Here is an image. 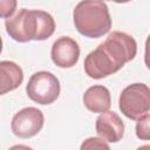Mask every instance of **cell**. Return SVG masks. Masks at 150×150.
Returning a JSON list of instances; mask_svg holds the SVG:
<instances>
[{
    "label": "cell",
    "instance_id": "cell-1",
    "mask_svg": "<svg viewBox=\"0 0 150 150\" xmlns=\"http://www.w3.org/2000/svg\"><path fill=\"white\" fill-rule=\"evenodd\" d=\"M136 53L137 43L135 39L124 32L115 30L86 56L84 71L95 80L107 77L118 71L127 62L134 60Z\"/></svg>",
    "mask_w": 150,
    "mask_h": 150
},
{
    "label": "cell",
    "instance_id": "cell-2",
    "mask_svg": "<svg viewBox=\"0 0 150 150\" xmlns=\"http://www.w3.org/2000/svg\"><path fill=\"white\" fill-rule=\"evenodd\" d=\"M5 27L7 34L18 42L43 41L54 34L55 21L45 11L22 8L6 19Z\"/></svg>",
    "mask_w": 150,
    "mask_h": 150
},
{
    "label": "cell",
    "instance_id": "cell-3",
    "mask_svg": "<svg viewBox=\"0 0 150 150\" xmlns=\"http://www.w3.org/2000/svg\"><path fill=\"white\" fill-rule=\"evenodd\" d=\"M76 30L90 39L105 35L111 28L109 8L103 1H80L73 12Z\"/></svg>",
    "mask_w": 150,
    "mask_h": 150
},
{
    "label": "cell",
    "instance_id": "cell-4",
    "mask_svg": "<svg viewBox=\"0 0 150 150\" xmlns=\"http://www.w3.org/2000/svg\"><path fill=\"white\" fill-rule=\"evenodd\" d=\"M118 108L124 116L137 121L149 114L150 110V90L144 83H132L125 87L118 100Z\"/></svg>",
    "mask_w": 150,
    "mask_h": 150
},
{
    "label": "cell",
    "instance_id": "cell-5",
    "mask_svg": "<svg viewBox=\"0 0 150 150\" xmlns=\"http://www.w3.org/2000/svg\"><path fill=\"white\" fill-rule=\"evenodd\" d=\"M61 86L59 79L50 71H36L34 73L26 86V93L28 97L39 104H52L60 95Z\"/></svg>",
    "mask_w": 150,
    "mask_h": 150
},
{
    "label": "cell",
    "instance_id": "cell-6",
    "mask_svg": "<svg viewBox=\"0 0 150 150\" xmlns=\"http://www.w3.org/2000/svg\"><path fill=\"white\" fill-rule=\"evenodd\" d=\"M43 123V112L35 107H27L13 116L11 128L15 136L20 138H30L40 132Z\"/></svg>",
    "mask_w": 150,
    "mask_h": 150
},
{
    "label": "cell",
    "instance_id": "cell-7",
    "mask_svg": "<svg viewBox=\"0 0 150 150\" xmlns=\"http://www.w3.org/2000/svg\"><path fill=\"white\" fill-rule=\"evenodd\" d=\"M52 61L60 68H71L74 67L80 57L79 43L69 38L61 36L54 41L50 50Z\"/></svg>",
    "mask_w": 150,
    "mask_h": 150
},
{
    "label": "cell",
    "instance_id": "cell-8",
    "mask_svg": "<svg viewBox=\"0 0 150 150\" xmlns=\"http://www.w3.org/2000/svg\"><path fill=\"white\" fill-rule=\"evenodd\" d=\"M95 128L100 138L110 143H117L124 136V123L115 111L102 112L96 118Z\"/></svg>",
    "mask_w": 150,
    "mask_h": 150
},
{
    "label": "cell",
    "instance_id": "cell-9",
    "mask_svg": "<svg viewBox=\"0 0 150 150\" xmlns=\"http://www.w3.org/2000/svg\"><path fill=\"white\" fill-rule=\"evenodd\" d=\"M83 103L84 107L91 112H105L111 105L110 91L102 84L91 86L83 94Z\"/></svg>",
    "mask_w": 150,
    "mask_h": 150
},
{
    "label": "cell",
    "instance_id": "cell-10",
    "mask_svg": "<svg viewBox=\"0 0 150 150\" xmlns=\"http://www.w3.org/2000/svg\"><path fill=\"white\" fill-rule=\"evenodd\" d=\"M23 81L21 67L13 61H0V95L20 87Z\"/></svg>",
    "mask_w": 150,
    "mask_h": 150
},
{
    "label": "cell",
    "instance_id": "cell-11",
    "mask_svg": "<svg viewBox=\"0 0 150 150\" xmlns=\"http://www.w3.org/2000/svg\"><path fill=\"white\" fill-rule=\"evenodd\" d=\"M136 135L139 139L148 141L150 138V115L146 114L137 120Z\"/></svg>",
    "mask_w": 150,
    "mask_h": 150
},
{
    "label": "cell",
    "instance_id": "cell-12",
    "mask_svg": "<svg viewBox=\"0 0 150 150\" xmlns=\"http://www.w3.org/2000/svg\"><path fill=\"white\" fill-rule=\"evenodd\" d=\"M80 150H110L108 143L100 137H88L80 146Z\"/></svg>",
    "mask_w": 150,
    "mask_h": 150
},
{
    "label": "cell",
    "instance_id": "cell-13",
    "mask_svg": "<svg viewBox=\"0 0 150 150\" xmlns=\"http://www.w3.org/2000/svg\"><path fill=\"white\" fill-rule=\"evenodd\" d=\"M16 5L18 2L15 0H0V18H11L16 9Z\"/></svg>",
    "mask_w": 150,
    "mask_h": 150
},
{
    "label": "cell",
    "instance_id": "cell-14",
    "mask_svg": "<svg viewBox=\"0 0 150 150\" xmlns=\"http://www.w3.org/2000/svg\"><path fill=\"white\" fill-rule=\"evenodd\" d=\"M8 150H33L30 146L28 145H23V144H16V145H13L11 146Z\"/></svg>",
    "mask_w": 150,
    "mask_h": 150
},
{
    "label": "cell",
    "instance_id": "cell-15",
    "mask_svg": "<svg viewBox=\"0 0 150 150\" xmlns=\"http://www.w3.org/2000/svg\"><path fill=\"white\" fill-rule=\"evenodd\" d=\"M137 150H150V145L149 144H145V145H142L139 148H137Z\"/></svg>",
    "mask_w": 150,
    "mask_h": 150
},
{
    "label": "cell",
    "instance_id": "cell-16",
    "mask_svg": "<svg viewBox=\"0 0 150 150\" xmlns=\"http://www.w3.org/2000/svg\"><path fill=\"white\" fill-rule=\"evenodd\" d=\"M1 52H2V39L0 36V54H1Z\"/></svg>",
    "mask_w": 150,
    "mask_h": 150
}]
</instances>
